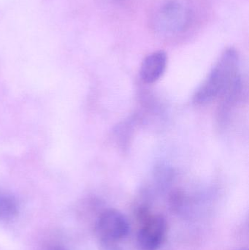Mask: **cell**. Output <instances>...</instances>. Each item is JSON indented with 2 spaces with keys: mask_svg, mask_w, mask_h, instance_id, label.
I'll use <instances>...</instances> for the list:
<instances>
[{
  "mask_svg": "<svg viewBox=\"0 0 249 250\" xmlns=\"http://www.w3.org/2000/svg\"><path fill=\"white\" fill-rule=\"evenodd\" d=\"M239 67L237 51L232 48L225 51L196 91L194 102L206 104L220 97L228 100L235 98L241 87Z\"/></svg>",
  "mask_w": 249,
  "mask_h": 250,
  "instance_id": "obj_1",
  "label": "cell"
},
{
  "mask_svg": "<svg viewBox=\"0 0 249 250\" xmlns=\"http://www.w3.org/2000/svg\"><path fill=\"white\" fill-rule=\"evenodd\" d=\"M188 6L178 0H170L162 4L154 19L156 29L162 33L174 35L184 32L191 22Z\"/></svg>",
  "mask_w": 249,
  "mask_h": 250,
  "instance_id": "obj_2",
  "label": "cell"
},
{
  "mask_svg": "<svg viewBox=\"0 0 249 250\" xmlns=\"http://www.w3.org/2000/svg\"><path fill=\"white\" fill-rule=\"evenodd\" d=\"M130 226L125 216L115 209L104 211L96 221L98 237L105 243L120 242L127 237Z\"/></svg>",
  "mask_w": 249,
  "mask_h": 250,
  "instance_id": "obj_3",
  "label": "cell"
},
{
  "mask_svg": "<svg viewBox=\"0 0 249 250\" xmlns=\"http://www.w3.org/2000/svg\"><path fill=\"white\" fill-rule=\"evenodd\" d=\"M166 220L160 215L147 217L143 222L138 233V243L143 250H156L166 238Z\"/></svg>",
  "mask_w": 249,
  "mask_h": 250,
  "instance_id": "obj_4",
  "label": "cell"
},
{
  "mask_svg": "<svg viewBox=\"0 0 249 250\" xmlns=\"http://www.w3.org/2000/svg\"><path fill=\"white\" fill-rule=\"evenodd\" d=\"M168 64V57L164 51L152 53L143 60L140 67L142 80L147 83L157 82L165 73Z\"/></svg>",
  "mask_w": 249,
  "mask_h": 250,
  "instance_id": "obj_5",
  "label": "cell"
},
{
  "mask_svg": "<svg viewBox=\"0 0 249 250\" xmlns=\"http://www.w3.org/2000/svg\"><path fill=\"white\" fill-rule=\"evenodd\" d=\"M19 205L11 195L0 193V220L7 221L17 215Z\"/></svg>",
  "mask_w": 249,
  "mask_h": 250,
  "instance_id": "obj_6",
  "label": "cell"
},
{
  "mask_svg": "<svg viewBox=\"0 0 249 250\" xmlns=\"http://www.w3.org/2000/svg\"><path fill=\"white\" fill-rule=\"evenodd\" d=\"M42 250H68V249L59 243H50L44 247Z\"/></svg>",
  "mask_w": 249,
  "mask_h": 250,
  "instance_id": "obj_7",
  "label": "cell"
},
{
  "mask_svg": "<svg viewBox=\"0 0 249 250\" xmlns=\"http://www.w3.org/2000/svg\"><path fill=\"white\" fill-rule=\"evenodd\" d=\"M238 250H249L247 249V248H243V249Z\"/></svg>",
  "mask_w": 249,
  "mask_h": 250,
  "instance_id": "obj_8",
  "label": "cell"
}]
</instances>
